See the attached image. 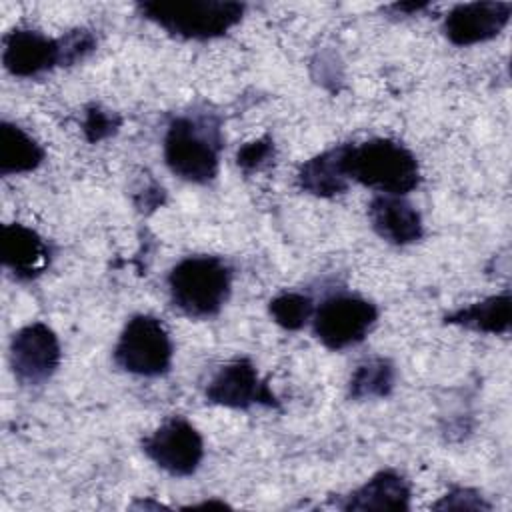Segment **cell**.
Returning <instances> with one entry per match:
<instances>
[{
  "label": "cell",
  "instance_id": "6da1fadb",
  "mask_svg": "<svg viewBox=\"0 0 512 512\" xmlns=\"http://www.w3.org/2000/svg\"><path fill=\"white\" fill-rule=\"evenodd\" d=\"M342 168L350 182L378 194L406 196L420 184V166L412 150L392 138H370L342 146Z\"/></svg>",
  "mask_w": 512,
  "mask_h": 512
},
{
  "label": "cell",
  "instance_id": "7a4b0ae2",
  "mask_svg": "<svg viewBox=\"0 0 512 512\" xmlns=\"http://www.w3.org/2000/svg\"><path fill=\"white\" fill-rule=\"evenodd\" d=\"M170 302L190 318L216 316L232 292V268L220 256H186L168 272Z\"/></svg>",
  "mask_w": 512,
  "mask_h": 512
},
{
  "label": "cell",
  "instance_id": "3957f363",
  "mask_svg": "<svg viewBox=\"0 0 512 512\" xmlns=\"http://www.w3.org/2000/svg\"><path fill=\"white\" fill-rule=\"evenodd\" d=\"M222 136L210 118L176 116L164 134V162L170 172L192 184H208L218 176Z\"/></svg>",
  "mask_w": 512,
  "mask_h": 512
},
{
  "label": "cell",
  "instance_id": "277c9868",
  "mask_svg": "<svg viewBox=\"0 0 512 512\" xmlns=\"http://www.w3.org/2000/svg\"><path fill=\"white\" fill-rule=\"evenodd\" d=\"M138 12L182 40H212L234 28L246 10L242 2L224 0H150Z\"/></svg>",
  "mask_w": 512,
  "mask_h": 512
},
{
  "label": "cell",
  "instance_id": "5b68a950",
  "mask_svg": "<svg viewBox=\"0 0 512 512\" xmlns=\"http://www.w3.org/2000/svg\"><path fill=\"white\" fill-rule=\"evenodd\" d=\"M174 346L164 324L152 314H134L114 346V362L128 374L142 378L164 376L172 366Z\"/></svg>",
  "mask_w": 512,
  "mask_h": 512
},
{
  "label": "cell",
  "instance_id": "8992f818",
  "mask_svg": "<svg viewBox=\"0 0 512 512\" xmlns=\"http://www.w3.org/2000/svg\"><path fill=\"white\" fill-rule=\"evenodd\" d=\"M378 320L374 302L356 294H334L316 306L312 316L314 336L328 350H344L360 344Z\"/></svg>",
  "mask_w": 512,
  "mask_h": 512
},
{
  "label": "cell",
  "instance_id": "52a82bcc",
  "mask_svg": "<svg viewBox=\"0 0 512 512\" xmlns=\"http://www.w3.org/2000/svg\"><path fill=\"white\" fill-rule=\"evenodd\" d=\"M144 454L170 476H190L204 458L202 434L182 416H170L142 438Z\"/></svg>",
  "mask_w": 512,
  "mask_h": 512
},
{
  "label": "cell",
  "instance_id": "ba28073f",
  "mask_svg": "<svg viewBox=\"0 0 512 512\" xmlns=\"http://www.w3.org/2000/svg\"><path fill=\"white\" fill-rule=\"evenodd\" d=\"M14 378L24 386L48 382L62 360V348L56 332L44 322H32L14 332L8 348Z\"/></svg>",
  "mask_w": 512,
  "mask_h": 512
},
{
  "label": "cell",
  "instance_id": "9c48e42d",
  "mask_svg": "<svg viewBox=\"0 0 512 512\" xmlns=\"http://www.w3.org/2000/svg\"><path fill=\"white\" fill-rule=\"evenodd\" d=\"M206 400L232 410H248L252 406L280 408V400L268 380L258 374L248 358H236L218 368L206 386Z\"/></svg>",
  "mask_w": 512,
  "mask_h": 512
},
{
  "label": "cell",
  "instance_id": "30bf717a",
  "mask_svg": "<svg viewBox=\"0 0 512 512\" xmlns=\"http://www.w3.org/2000/svg\"><path fill=\"white\" fill-rule=\"evenodd\" d=\"M512 2H464L444 16V36L454 46H472L496 38L510 22Z\"/></svg>",
  "mask_w": 512,
  "mask_h": 512
},
{
  "label": "cell",
  "instance_id": "8fae6325",
  "mask_svg": "<svg viewBox=\"0 0 512 512\" xmlns=\"http://www.w3.org/2000/svg\"><path fill=\"white\" fill-rule=\"evenodd\" d=\"M2 64L18 78H34L60 66L58 38L32 28H14L2 38Z\"/></svg>",
  "mask_w": 512,
  "mask_h": 512
},
{
  "label": "cell",
  "instance_id": "7c38bea8",
  "mask_svg": "<svg viewBox=\"0 0 512 512\" xmlns=\"http://www.w3.org/2000/svg\"><path fill=\"white\" fill-rule=\"evenodd\" d=\"M50 246L32 228L12 222L2 226L0 260L18 280H34L50 266Z\"/></svg>",
  "mask_w": 512,
  "mask_h": 512
},
{
  "label": "cell",
  "instance_id": "4fadbf2b",
  "mask_svg": "<svg viewBox=\"0 0 512 512\" xmlns=\"http://www.w3.org/2000/svg\"><path fill=\"white\" fill-rule=\"evenodd\" d=\"M368 220L372 230L394 246H408L424 236L420 212L404 196L376 194L368 204Z\"/></svg>",
  "mask_w": 512,
  "mask_h": 512
},
{
  "label": "cell",
  "instance_id": "5bb4252c",
  "mask_svg": "<svg viewBox=\"0 0 512 512\" xmlns=\"http://www.w3.org/2000/svg\"><path fill=\"white\" fill-rule=\"evenodd\" d=\"M412 490L410 484L394 470H380L370 476L362 486L344 496L342 510H410Z\"/></svg>",
  "mask_w": 512,
  "mask_h": 512
},
{
  "label": "cell",
  "instance_id": "9a60e30c",
  "mask_svg": "<svg viewBox=\"0 0 512 512\" xmlns=\"http://www.w3.org/2000/svg\"><path fill=\"white\" fill-rule=\"evenodd\" d=\"M342 146L328 148L312 158H308L296 174V184L302 192L316 198H332L344 194L350 186V180L342 168Z\"/></svg>",
  "mask_w": 512,
  "mask_h": 512
},
{
  "label": "cell",
  "instance_id": "2e32d148",
  "mask_svg": "<svg viewBox=\"0 0 512 512\" xmlns=\"http://www.w3.org/2000/svg\"><path fill=\"white\" fill-rule=\"evenodd\" d=\"M444 322L484 334H506L512 324V298L508 292L488 296L446 314Z\"/></svg>",
  "mask_w": 512,
  "mask_h": 512
},
{
  "label": "cell",
  "instance_id": "e0dca14e",
  "mask_svg": "<svg viewBox=\"0 0 512 512\" xmlns=\"http://www.w3.org/2000/svg\"><path fill=\"white\" fill-rule=\"evenodd\" d=\"M46 158L42 144L18 124L0 122V174H28L36 170Z\"/></svg>",
  "mask_w": 512,
  "mask_h": 512
},
{
  "label": "cell",
  "instance_id": "ac0fdd59",
  "mask_svg": "<svg viewBox=\"0 0 512 512\" xmlns=\"http://www.w3.org/2000/svg\"><path fill=\"white\" fill-rule=\"evenodd\" d=\"M396 370L388 358L374 356L356 366L348 382V396L354 400L386 398L394 390Z\"/></svg>",
  "mask_w": 512,
  "mask_h": 512
},
{
  "label": "cell",
  "instance_id": "d6986e66",
  "mask_svg": "<svg viewBox=\"0 0 512 512\" xmlns=\"http://www.w3.org/2000/svg\"><path fill=\"white\" fill-rule=\"evenodd\" d=\"M314 300L300 292H282L268 302L270 318L284 330H300L314 316Z\"/></svg>",
  "mask_w": 512,
  "mask_h": 512
},
{
  "label": "cell",
  "instance_id": "ffe728a7",
  "mask_svg": "<svg viewBox=\"0 0 512 512\" xmlns=\"http://www.w3.org/2000/svg\"><path fill=\"white\" fill-rule=\"evenodd\" d=\"M120 124H122V118L116 112H112L100 104H88L84 110V118H82V132L90 144H98V142L114 136L118 132Z\"/></svg>",
  "mask_w": 512,
  "mask_h": 512
},
{
  "label": "cell",
  "instance_id": "44dd1931",
  "mask_svg": "<svg viewBox=\"0 0 512 512\" xmlns=\"http://www.w3.org/2000/svg\"><path fill=\"white\" fill-rule=\"evenodd\" d=\"M60 44V66H72L86 60L98 46L96 36L88 28L68 30L58 38Z\"/></svg>",
  "mask_w": 512,
  "mask_h": 512
},
{
  "label": "cell",
  "instance_id": "7402d4cb",
  "mask_svg": "<svg viewBox=\"0 0 512 512\" xmlns=\"http://www.w3.org/2000/svg\"><path fill=\"white\" fill-rule=\"evenodd\" d=\"M274 158V140L270 136H260L242 144L236 152V164L244 172H256L268 166Z\"/></svg>",
  "mask_w": 512,
  "mask_h": 512
},
{
  "label": "cell",
  "instance_id": "603a6c76",
  "mask_svg": "<svg viewBox=\"0 0 512 512\" xmlns=\"http://www.w3.org/2000/svg\"><path fill=\"white\" fill-rule=\"evenodd\" d=\"M434 510H490V504L472 488H452L434 506Z\"/></svg>",
  "mask_w": 512,
  "mask_h": 512
},
{
  "label": "cell",
  "instance_id": "cb8c5ba5",
  "mask_svg": "<svg viewBox=\"0 0 512 512\" xmlns=\"http://www.w3.org/2000/svg\"><path fill=\"white\" fill-rule=\"evenodd\" d=\"M430 6V2H396L390 4L388 10H394L398 14H418L422 10H426Z\"/></svg>",
  "mask_w": 512,
  "mask_h": 512
},
{
  "label": "cell",
  "instance_id": "d4e9b609",
  "mask_svg": "<svg viewBox=\"0 0 512 512\" xmlns=\"http://www.w3.org/2000/svg\"><path fill=\"white\" fill-rule=\"evenodd\" d=\"M190 508H228V504H226V502H220V500H208V502L192 504Z\"/></svg>",
  "mask_w": 512,
  "mask_h": 512
}]
</instances>
